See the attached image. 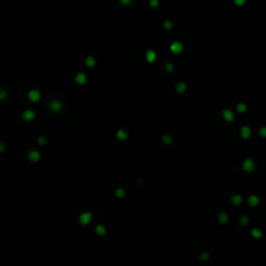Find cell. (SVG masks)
Segmentation results:
<instances>
[{
	"mask_svg": "<svg viewBox=\"0 0 266 266\" xmlns=\"http://www.w3.org/2000/svg\"><path fill=\"white\" fill-rule=\"evenodd\" d=\"M95 231H96V233H97L99 236H104V235H106V233H107L106 228L103 226V225H101V223H99V225L96 226Z\"/></svg>",
	"mask_w": 266,
	"mask_h": 266,
	"instance_id": "obj_13",
	"label": "cell"
},
{
	"mask_svg": "<svg viewBox=\"0 0 266 266\" xmlns=\"http://www.w3.org/2000/svg\"><path fill=\"white\" fill-rule=\"evenodd\" d=\"M229 219H230L229 215H228V213H226V212H220L219 214H218V221H219V223H221V225L227 223L229 221Z\"/></svg>",
	"mask_w": 266,
	"mask_h": 266,
	"instance_id": "obj_12",
	"label": "cell"
},
{
	"mask_svg": "<svg viewBox=\"0 0 266 266\" xmlns=\"http://www.w3.org/2000/svg\"><path fill=\"white\" fill-rule=\"evenodd\" d=\"M115 197H119V199H124V197H126L127 192L124 188H117L115 191Z\"/></svg>",
	"mask_w": 266,
	"mask_h": 266,
	"instance_id": "obj_16",
	"label": "cell"
},
{
	"mask_svg": "<svg viewBox=\"0 0 266 266\" xmlns=\"http://www.w3.org/2000/svg\"><path fill=\"white\" fill-rule=\"evenodd\" d=\"M92 218H93L92 213L89 211H86V212L81 213L79 218H78V220H79V223H80L81 226H86V225H89V223H91Z\"/></svg>",
	"mask_w": 266,
	"mask_h": 266,
	"instance_id": "obj_2",
	"label": "cell"
},
{
	"mask_svg": "<svg viewBox=\"0 0 266 266\" xmlns=\"http://www.w3.org/2000/svg\"><path fill=\"white\" fill-rule=\"evenodd\" d=\"M28 98L31 102H37L41 99V93L37 89H32L28 93Z\"/></svg>",
	"mask_w": 266,
	"mask_h": 266,
	"instance_id": "obj_7",
	"label": "cell"
},
{
	"mask_svg": "<svg viewBox=\"0 0 266 266\" xmlns=\"http://www.w3.org/2000/svg\"><path fill=\"white\" fill-rule=\"evenodd\" d=\"M35 113L32 111V110H26V111L23 112V115H22V117H23L26 122H30V121H32L33 119H35Z\"/></svg>",
	"mask_w": 266,
	"mask_h": 266,
	"instance_id": "obj_11",
	"label": "cell"
},
{
	"mask_svg": "<svg viewBox=\"0 0 266 266\" xmlns=\"http://www.w3.org/2000/svg\"><path fill=\"white\" fill-rule=\"evenodd\" d=\"M231 202H232V204H233V205H235V206H240L241 204H242V202H243L242 195H239V193H235V195H232Z\"/></svg>",
	"mask_w": 266,
	"mask_h": 266,
	"instance_id": "obj_9",
	"label": "cell"
},
{
	"mask_svg": "<svg viewBox=\"0 0 266 266\" xmlns=\"http://www.w3.org/2000/svg\"><path fill=\"white\" fill-rule=\"evenodd\" d=\"M5 98H6V92L0 91V100H4Z\"/></svg>",
	"mask_w": 266,
	"mask_h": 266,
	"instance_id": "obj_22",
	"label": "cell"
},
{
	"mask_svg": "<svg viewBox=\"0 0 266 266\" xmlns=\"http://www.w3.org/2000/svg\"><path fill=\"white\" fill-rule=\"evenodd\" d=\"M249 223V219L247 216H245V215H243V216H241V217L239 218V223H240L241 226H246Z\"/></svg>",
	"mask_w": 266,
	"mask_h": 266,
	"instance_id": "obj_17",
	"label": "cell"
},
{
	"mask_svg": "<svg viewBox=\"0 0 266 266\" xmlns=\"http://www.w3.org/2000/svg\"><path fill=\"white\" fill-rule=\"evenodd\" d=\"M3 150H4V146H3L2 143H0V152L3 151Z\"/></svg>",
	"mask_w": 266,
	"mask_h": 266,
	"instance_id": "obj_23",
	"label": "cell"
},
{
	"mask_svg": "<svg viewBox=\"0 0 266 266\" xmlns=\"http://www.w3.org/2000/svg\"><path fill=\"white\" fill-rule=\"evenodd\" d=\"M247 204H249V207H257L258 205L260 204V199H259L258 195H249V197H247Z\"/></svg>",
	"mask_w": 266,
	"mask_h": 266,
	"instance_id": "obj_5",
	"label": "cell"
},
{
	"mask_svg": "<svg viewBox=\"0 0 266 266\" xmlns=\"http://www.w3.org/2000/svg\"><path fill=\"white\" fill-rule=\"evenodd\" d=\"M199 259H200L201 261H203V262L207 261L209 259V253H207V252L201 253V254L199 255Z\"/></svg>",
	"mask_w": 266,
	"mask_h": 266,
	"instance_id": "obj_18",
	"label": "cell"
},
{
	"mask_svg": "<svg viewBox=\"0 0 266 266\" xmlns=\"http://www.w3.org/2000/svg\"><path fill=\"white\" fill-rule=\"evenodd\" d=\"M239 135L242 139H249L252 135V129L249 126H243L241 127L240 131H239Z\"/></svg>",
	"mask_w": 266,
	"mask_h": 266,
	"instance_id": "obj_3",
	"label": "cell"
},
{
	"mask_svg": "<svg viewBox=\"0 0 266 266\" xmlns=\"http://www.w3.org/2000/svg\"><path fill=\"white\" fill-rule=\"evenodd\" d=\"M49 108L51 109L52 111H55V112L60 111L61 108H63V104L60 103L59 101H56V100L51 101V102L49 103Z\"/></svg>",
	"mask_w": 266,
	"mask_h": 266,
	"instance_id": "obj_8",
	"label": "cell"
},
{
	"mask_svg": "<svg viewBox=\"0 0 266 266\" xmlns=\"http://www.w3.org/2000/svg\"><path fill=\"white\" fill-rule=\"evenodd\" d=\"M115 136H117V139L121 140V141H125V140L128 139V133H127V131H125L124 129H119L117 131V133H115Z\"/></svg>",
	"mask_w": 266,
	"mask_h": 266,
	"instance_id": "obj_10",
	"label": "cell"
},
{
	"mask_svg": "<svg viewBox=\"0 0 266 266\" xmlns=\"http://www.w3.org/2000/svg\"><path fill=\"white\" fill-rule=\"evenodd\" d=\"M246 109H247V107H246L245 104H243V103L239 104V105L237 106L238 112H241V113H243V112H245V111H246Z\"/></svg>",
	"mask_w": 266,
	"mask_h": 266,
	"instance_id": "obj_20",
	"label": "cell"
},
{
	"mask_svg": "<svg viewBox=\"0 0 266 266\" xmlns=\"http://www.w3.org/2000/svg\"><path fill=\"white\" fill-rule=\"evenodd\" d=\"M173 141H174V139H173V137L169 134H164L162 136L163 145H165V146H169V145H172L173 143Z\"/></svg>",
	"mask_w": 266,
	"mask_h": 266,
	"instance_id": "obj_15",
	"label": "cell"
},
{
	"mask_svg": "<svg viewBox=\"0 0 266 266\" xmlns=\"http://www.w3.org/2000/svg\"><path fill=\"white\" fill-rule=\"evenodd\" d=\"M27 157L31 162H37L41 159V154L40 152L37 151V150H32L27 154Z\"/></svg>",
	"mask_w": 266,
	"mask_h": 266,
	"instance_id": "obj_4",
	"label": "cell"
},
{
	"mask_svg": "<svg viewBox=\"0 0 266 266\" xmlns=\"http://www.w3.org/2000/svg\"><path fill=\"white\" fill-rule=\"evenodd\" d=\"M37 143H39V145H41V146H45L47 143V139L45 136H43V135H41V136H39L37 137Z\"/></svg>",
	"mask_w": 266,
	"mask_h": 266,
	"instance_id": "obj_19",
	"label": "cell"
},
{
	"mask_svg": "<svg viewBox=\"0 0 266 266\" xmlns=\"http://www.w3.org/2000/svg\"><path fill=\"white\" fill-rule=\"evenodd\" d=\"M223 120L226 121L227 123H231V122H233L234 121V113H233V111H231L230 109H225L223 111Z\"/></svg>",
	"mask_w": 266,
	"mask_h": 266,
	"instance_id": "obj_6",
	"label": "cell"
},
{
	"mask_svg": "<svg viewBox=\"0 0 266 266\" xmlns=\"http://www.w3.org/2000/svg\"><path fill=\"white\" fill-rule=\"evenodd\" d=\"M251 235H252V237L255 238V239H261V238L263 237L262 231H261L260 229H258V228H254V229L251 231Z\"/></svg>",
	"mask_w": 266,
	"mask_h": 266,
	"instance_id": "obj_14",
	"label": "cell"
},
{
	"mask_svg": "<svg viewBox=\"0 0 266 266\" xmlns=\"http://www.w3.org/2000/svg\"><path fill=\"white\" fill-rule=\"evenodd\" d=\"M260 134H261V136H262V138L266 137V129L264 128V127H262V128L260 129Z\"/></svg>",
	"mask_w": 266,
	"mask_h": 266,
	"instance_id": "obj_21",
	"label": "cell"
},
{
	"mask_svg": "<svg viewBox=\"0 0 266 266\" xmlns=\"http://www.w3.org/2000/svg\"><path fill=\"white\" fill-rule=\"evenodd\" d=\"M242 169L244 171L245 173H252L255 171V169H256V162H255L254 159H252V158H246V159H244L242 162Z\"/></svg>",
	"mask_w": 266,
	"mask_h": 266,
	"instance_id": "obj_1",
	"label": "cell"
}]
</instances>
